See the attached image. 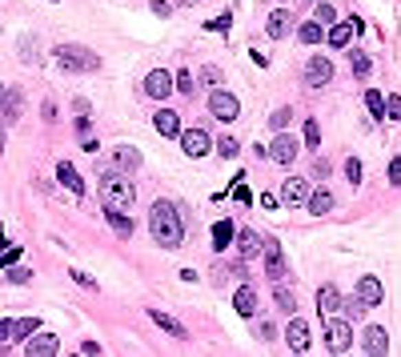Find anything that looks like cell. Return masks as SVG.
<instances>
[{
    "label": "cell",
    "instance_id": "1",
    "mask_svg": "<svg viewBox=\"0 0 401 357\" xmlns=\"http://www.w3.org/2000/svg\"><path fill=\"white\" fill-rule=\"evenodd\" d=\"M149 229H153L157 245H165V249L181 245V237H185V225H181V213L173 209V201H157V205H153V213H149Z\"/></svg>",
    "mask_w": 401,
    "mask_h": 357
},
{
    "label": "cell",
    "instance_id": "2",
    "mask_svg": "<svg viewBox=\"0 0 401 357\" xmlns=\"http://www.w3.org/2000/svg\"><path fill=\"white\" fill-rule=\"evenodd\" d=\"M100 205L124 213V209L133 205V185H129L120 173H105V177H100Z\"/></svg>",
    "mask_w": 401,
    "mask_h": 357
},
{
    "label": "cell",
    "instance_id": "3",
    "mask_svg": "<svg viewBox=\"0 0 401 357\" xmlns=\"http://www.w3.org/2000/svg\"><path fill=\"white\" fill-rule=\"evenodd\" d=\"M52 56H56V65H61L65 72H93V69H100V56L89 52V48H80V45H56L52 48Z\"/></svg>",
    "mask_w": 401,
    "mask_h": 357
},
{
    "label": "cell",
    "instance_id": "4",
    "mask_svg": "<svg viewBox=\"0 0 401 357\" xmlns=\"http://www.w3.org/2000/svg\"><path fill=\"white\" fill-rule=\"evenodd\" d=\"M325 341H329V354L341 357L349 345H354V334H349V325H345V321L329 317V321H325Z\"/></svg>",
    "mask_w": 401,
    "mask_h": 357
},
{
    "label": "cell",
    "instance_id": "5",
    "mask_svg": "<svg viewBox=\"0 0 401 357\" xmlns=\"http://www.w3.org/2000/svg\"><path fill=\"white\" fill-rule=\"evenodd\" d=\"M209 113H213L217 120H237L241 105H237L233 93H221V89H213V93H209Z\"/></svg>",
    "mask_w": 401,
    "mask_h": 357
},
{
    "label": "cell",
    "instance_id": "6",
    "mask_svg": "<svg viewBox=\"0 0 401 357\" xmlns=\"http://www.w3.org/2000/svg\"><path fill=\"white\" fill-rule=\"evenodd\" d=\"M285 341H289V349H293L297 357L309 354V341H313V334H309V321L293 317V321H289V329H285Z\"/></svg>",
    "mask_w": 401,
    "mask_h": 357
},
{
    "label": "cell",
    "instance_id": "7",
    "mask_svg": "<svg viewBox=\"0 0 401 357\" xmlns=\"http://www.w3.org/2000/svg\"><path fill=\"white\" fill-rule=\"evenodd\" d=\"M181 149H185L189 157H205V153L213 149V141H209L205 129H185V133H181Z\"/></svg>",
    "mask_w": 401,
    "mask_h": 357
},
{
    "label": "cell",
    "instance_id": "8",
    "mask_svg": "<svg viewBox=\"0 0 401 357\" xmlns=\"http://www.w3.org/2000/svg\"><path fill=\"white\" fill-rule=\"evenodd\" d=\"M144 93L153 96V100H165V96L173 93V76H169L165 69H153L144 76Z\"/></svg>",
    "mask_w": 401,
    "mask_h": 357
},
{
    "label": "cell",
    "instance_id": "9",
    "mask_svg": "<svg viewBox=\"0 0 401 357\" xmlns=\"http://www.w3.org/2000/svg\"><path fill=\"white\" fill-rule=\"evenodd\" d=\"M265 273L273 277V285H277V281H285V273H289V269H285V257H281V245H277V241H269V245H265Z\"/></svg>",
    "mask_w": 401,
    "mask_h": 357
},
{
    "label": "cell",
    "instance_id": "10",
    "mask_svg": "<svg viewBox=\"0 0 401 357\" xmlns=\"http://www.w3.org/2000/svg\"><path fill=\"white\" fill-rule=\"evenodd\" d=\"M361 345H365V354H369V357H385V354H389V337H385L381 325H369V329L361 334Z\"/></svg>",
    "mask_w": 401,
    "mask_h": 357
},
{
    "label": "cell",
    "instance_id": "11",
    "mask_svg": "<svg viewBox=\"0 0 401 357\" xmlns=\"http://www.w3.org/2000/svg\"><path fill=\"white\" fill-rule=\"evenodd\" d=\"M381 297H385V289H381L378 277H361L357 281V301L361 305H381Z\"/></svg>",
    "mask_w": 401,
    "mask_h": 357
},
{
    "label": "cell",
    "instance_id": "12",
    "mask_svg": "<svg viewBox=\"0 0 401 357\" xmlns=\"http://www.w3.org/2000/svg\"><path fill=\"white\" fill-rule=\"evenodd\" d=\"M329 76H333V65L325 61V56H313L309 61V69H305V80L313 85V89H321V85H329Z\"/></svg>",
    "mask_w": 401,
    "mask_h": 357
},
{
    "label": "cell",
    "instance_id": "13",
    "mask_svg": "<svg viewBox=\"0 0 401 357\" xmlns=\"http://www.w3.org/2000/svg\"><path fill=\"white\" fill-rule=\"evenodd\" d=\"M269 157H273L277 165H289V161L297 157V141H293V137H285V133H277V141L269 144Z\"/></svg>",
    "mask_w": 401,
    "mask_h": 357
},
{
    "label": "cell",
    "instance_id": "14",
    "mask_svg": "<svg viewBox=\"0 0 401 357\" xmlns=\"http://www.w3.org/2000/svg\"><path fill=\"white\" fill-rule=\"evenodd\" d=\"M361 28H365V24L357 21V17H354V21H345V24H333V28H329V45L333 48H345L349 41H354V32H361Z\"/></svg>",
    "mask_w": 401,
    "mask_h": 357
},
{
    "label": "cell",
    "instance_id": "15",
    "mask_svg": "<svg viewBox=\"0 0 401 357\" xmlns=\"http://www.w3.org/2000/svg\"><path fill=\"white\" fill-rule=\"evenodd\" d=\"M317 305H321V313H325V321H329V317H337V310H341V289H337V285H321V293H317Z\"/></svg>",
    "mask_w": 401,
    "mask_h": 357
},
{
    "label": "cell",
    "instance_id": "16",
    "mask_svg": "<svg viewBox=\"0 0 401 357\" xmlns=\"http://www.w3.org/2000/svg\"><path fill=\"white\" fill-rule=\"evenodd\" d=\"M61 341L52 334H41V337H28V357H56Z\"/></svg>",
    "mask_w": 401,
    "mask_h": 357
},
{
    "label": "cell",
    "instance_id": "17",
    "mask_svg": "<svg viewBox=\"0 0 401 357\" xmlns=\"http://www.w3.org/2000/svg\"><path fill=\"white\" fill-rule=\"evenodd\" d=\"M237 249H241V257L249 261V257H257V253H265V245H261V237L253 233V229H241L237 233Z\"/></svg>",
    "mask_w": 401,
    "mask_h": 357
},
{
    "label": "cell",
    "instance_id": "18",
    "mask_svg": "<svg viewBox=\"0 0 401 357\" xmlns=\"http://www.w3.org/2000/svg\"><path fill=\"white\" fill-rule=\"evenodd\" d=\"M113 165H117L120 173H137V169H141V153L129 149V144H120L117 153H113Z\"/></svg>",
    "mask_w": 401,
    "mask_h": 357
},
{
    "label": "cell",
    "instance_id": "19",
    "mask_svg": "<svg viewBox=\"0 0 401 357\" xmlns=\"http://www.w3.org/2000/svg\"><path fill=\"white\" fill-rule=\"evenodd\" d=\"M285 201H293V205H301V201H309V181L305 177H289L285 181V189H281Z\"/></svg>",
    "mask_w": 401,
    "mask_h": 357
},
{
    "label": "cell",
    "instance_id": "20",
    "mask_svg": "<svg viewBox=\"0 0 401 357\" xmlns=\"http://www.w3.org/2000/svg\"><path fill=\"white\" fill-rule=\"evenodd\" d=\"M233 310L241 313V317H253V313H257V293H253L249 285H241L237 289V297H233Z\"/></svg>",
    "mask_w": 401,
    "mask_h": 357
},
{
    "label": "cell",
    "instance_id": "21",
    "mask_svg": "<svg viewBox=\"0 0 401 357\" xmlns=\"http://www.w3.org/2000/svg\"><path fill=\"white\" fill-rule=\"evenodd\" d=\"M56 177H61V185H69L76 197H85V181H80V173H76L69 161H61V165H56Z\"/></svg>",
    "mask_w": 401,
    "mask_h": 357
},
{
    "label": "cell",
    "instance_id": "22",
    "mask_svg": "<svg viewBox=\"0 0 401 357\" xmlns=\"http://www.w3.org/2000/svg\"><path fill=\"white\" fill-rule=\"evenodd\" d=\"M305 205H309V213H313V217H325V213L333 209V193H329V189L309 193V201H305Z\"/></svg>",
    "mask_w": 401,
    "mask_h": 357
},
{
    "label": "cell",
    "instance_id": "23",
    "mask_svg": "<svg viewBox=\"0 0 401 357\" xmlns=\"http://www.w3.org/2000/svg\"><path fill=\"white\" fill-rule=\"evenodd\" d=\"M157 133H161V137H181V117L169 113V109H161V113H157Z\"/></svg>",
    "mask_w": 401,
    "mask_h": 357
},
{
    "label": "cell",
    "instance_id": "24",
    "mask_svg": "<svg viewBox=\"0 0 401 357\" xmlns=\"http://www.w3.org/2000/svg\"><path fill=\"white\" fill-rule=\"evenodd\" d=\"M21 109H24V96L17 93V89H8V93H4V113H0V120H4V125L17 120L21 117Z\"/></svg>",
    "mask_w": 401,
    "mask_h": 357
},
{
    "label": "cell",
    "instance_id": "25",
    "mask_svg": "<svg viewBox=\"0 0 401 357\" xmlns=\"http://www.w3.org/2000/svg\"><path fill=\"white\" fill-rule=\"evenodd\" d=\"M149 321H153V325H161V329H165V334H173V337H185L181 321H177V317H169V313H161V310H149Z\"/></svg>",
    "mask_w": 401,
    "mask_h": 357
},
{
    "label": "cell",
    "instance_id": "26",
    "mask_svg": "<svg viewBox=\"0 0 401 357\" xmlns=\"http://www.w3.org/2000/svg\"><path fill=\"white\" fill-rule=\"evenodd\" d=\"M289 12H285V8H277V12H273V17H269V36H273V41H281L285 32H289Z\"/></svg>",
    "mask_w": 401,
    "mask_h": 357
},
{
    "label": "cell",
    "instance_id": "27",
    "mask_svg": "<svg viewBox=\"0 0 401 357\" xmlns=\"http://www.w3.org/2000/svg\"><path fill=\"white\" fill-rule=\"evenodd\" d=\"M233 241V221H217L213 225V249H225Z\"/></svg>",
    "mask_w": 401,
    "mask_h": 357
},
{
    "label": "cell",
    "instance_id": "28",
    "mask_svg": "<svg viewBox=\"0 0 401 357\" xmlns=\"http://www.w3.org/2000/svg\"><path fill=\"white\" fill-rule=\"evenodd\" d=\"M297 36H301V45H317L325 32H321V24H317V21H305L301 28H297Z\"/></svg>",
    "mask_w": 401,
    "mask_h": 357
},
{
    "label": "cell",
    "instance_id": "29",
    "mask_svg": "<svg viewBox=\"0 0 401 357\" xmlns=\"http://www.w3.org/2000/svg\"><path fill=\"white\" fill-rule=\"evenodd\" d=\"M105 217H109V225L117 229L120 237H129V233H133V221H129L124 213H117V209H105Z\"/></svg>",
    "mask_w": 401,
    "mask_h": 357
},
{
    "label": "cell",
    "instance_id": "30",
    "mask_svg": "<svg viewBox=\"0 0 401 357\" xmlns=\"http://www.w3.org/2000/svg\"><path fill=\"white\" fill-rule=\"evenodd\" d=\"M349 61H354V72H357V76H369V69H373L369 52H361V48H354V52H349Z\"/></svg>",
    "mask_w": 401,
    "mask_h": 357
},
{
    "label": "cell",
    "instance_id": "31",
    "mask_svg": "<svg viewBox=\"0 0 401 357\" xmlns=\"http://www.w3.org/2000/svg\"><path fill=\"white\" fill-rule=\"evenodd\" d=\"M365 105H369V113H373V120H381V117H385V96H381L378 89H369V93H365Z\"/></svg>",
    "mask_w": 401,
    "mask_h": 357
},
{
    "label": "cell",
    "instance_id": "32",
    "mask_svg": "<svg viewBox=\"0 0 401 357\" xmlns=\"http://www.w3.org/2000/svg\"><path fill=\"white\" fill-rule=\"evenodd\" d=\"M273 297H277V310H281V313H293V310H297V297H293L289 289H273Z\"/></svg>",
    "mask_w": 401,
    "mask_h": 357
},
{
    "label": "cell",
    "instance_id": "33",
    "mask_svg": "<svg viewBox=\"0 0 401 357\" xmlns=\"http://www.w3.org/2000/svg\"><path fill=\"white\" fill-rule=\"evenodd\" d=\"M173 89H177V93H185V96H189V93H193V76H189V72H185V69H181V72H177V76H173Z\"/></svg>",
    "mask_w": 401,
    "mask_h": 357
},
{
    "label": "cell",
    "instance_id": "34",
    "mask_svg": "<svg viewBox=\"0 0 401 357\" xmlns=\"http://www.w3.org/2000/svg\"><path fill=\"white\" fill-rule=\"evenodd\" d=\"M36 329H41L36 317H21V321H17V337H28V334H36Z\"/></svg>",
    "mask_w": 401,
    "mask_h": 357
},
{
    "label": "cell",
    "instance_id": "35",
    "mask_svg": "<svg viewBox=\"0 0 401 357\" xmlns=\"http://www.w3.org/2000/svg\"><path fill=\"white\" fill-rule=\"evenodd\" d=\"M217 149H221V157H237V153H241L237 137H221V141H217Z\"/></svg>",
    "mask_w": 401,
    "mask_h": 357
},
{
    "label": "cell",
    "instance_id": "36",
    "mask_svg": "<svg viewBox=\"0 0 401 357\" xmlns=\"http://www.w3.org/2000/svg\"><path fill=\"white\" fill-rule=\"evenodd\" d=\"M345 177H349V185H361V161H357V157L345 161Z\"/></svg>",
    "mask_w": 401,
    "mask_h": 357
},
{
    "label": "cell",
    "instance_id": "37",
    "mask_svg": "<svg viewBox=\"0 0 401 357\" xmlns=\"http://www.w3.org/2000/svg\"><path fill=\"white\" fill-rule=\"evenodd\" d=\"M305 141H309V149L321 144V129H317V120H305Z\"/></svg>",
    "mask_w": 401,
    "mask_h": 357
},
{
    "label": "cell",
    "instance_id": "38",
    "mask_svg": "<svg viewBox=\"0 0 401 357\" xmlns=\"http://www.w3.org/2000/svg\"><path fill=\"white\" fill-rule=\"evenodd\" d=\"M337 21V8L333 4H317V24H333Z\"/></svg>",
    "mask_w": 401,
    "mask_h": 357
},
{
    "label": "cell",
    "instance_id": "39",
    "mask_svg": "<svg viewBox=\"0 0 401 357\" xmlns=\"http://www.w3.org/2000/svg\"><path fill=\"white\" fill-rule=\"evenodd\" d=\"M17 341V321H0V345Z\"/></svg>",
    "mask_w": 401,
    "mask_h": 357
},
{
    "label": "cell",
    "instance_id": "40",
    "mask_svg": "<svg viewBox=\"0 0 401 357\" xmlns=\"http://www.w3.org/2000/svg\"><path fill=\"white\" fill-rule=\"evenodd\" d=\"M385 117L401 120V96H389V100H385Z\"/></svg>",
    "mask_w": 401,
    "mask_h": 357
},
{
    "label": "cell",
    "instance_id": "41",
    "mask_svg": "<svg viewBox=\"0 0 401 357\" xmlns=\"http://www.w3.org/2000/svg\"><path fill=\"white\" fill-rule=\"evenodd\" d=\"M269 125H273V129H277V133H281L285 125H289V109H277V113H273V117H269Z\"/></svg>",
    "mask_w": 401,
    "mask_h": 357
},
{
    "label": "cell",
    "instance_id": "42",
    "mask_svg": "<svg viewBox=\"0 0 401 357\" xmlns=\"http://www.w3.org/2000/svg\"><path fill=\"white\" fill-rule=\"evenodd\" d=\"M21 261V249H4L0 253V269H8V265H17Z\"/></svg>",
    "mask_w": 401,
    "mask_h": 357
},
{
    "label": "cell",
    "instance_id": "43",
    "mask_svg": "<svg viewBox=\"0 0 401 357\" xmlns=\"http://www.w3.org/2000/svg\"><path fill=\"white\" fill-rule=\"evenodd\" d=\"M72 281H76V285H85V289H96V281L85 273V269H72Z\"/></svg>",
    "mask_w": 401,
    "mask_h": 357
},
{
    "label": "cell",
    "instance_id": "44",
    "mask_svg": "<svg viewBox=\"0 0 401 357\" xmlns=\"http://www.w3.org/2000/svg\"><path fill=\"white\" fill-rule=\"evenodd\" d=\"M233 197L241 201V205H249V201H253V193L245 189V181H237V185H233Z\"/></svg>",
    "mask_w": 401,
    "mask_h": 357
},
{
    "label": "cell",
    "instance_id": "45",
    "mask_svg": "<svg viewBox=\"0 0 401 357\" xmlns=\"http://www.w3.org/2000/svg\"><path fill=\"white\" fill-rule=\"evenodd\" d=\"M229 24H233V17H229V12H225V17H217V21L209 24V28H217V32H229Z\"/></svg>",
    "mask_w": 401,
    "mask_h": 357
},
{
    "label": "cell",
    "instance_id": "46",
    "mask_svg": "<svg viewBox=\"0 0 401 357\" xmlns=\"http://www.w3.org/2000/svg\"><path fill=\"white\" fill-rule=\"evenodd\" d=\"M205 85H209V89H213V85H221V69H213V65H209V69H205Z\"/></svg>",
    "mask_w": 401,
    "mask_h": 357
},
{
    "label": "cell",
    "instance_id": "47",
    "mask_svg": "<svg viewBox=\"0 0 401 357\" xmlns=\"http://www.w3.org/2000/svg\"><path fill=\"white\" fill-rule=\"evenodd\" d=\"M389 181H393V185H401V157L389 165Z\"/></svg>",
    "mask_w": 401,
    "mask_h": 357
},
{
    "label": "cell",
    "instance_id": "48",
    "mask_svg": "<svg viewBox=\"0 0 401 357\" xmlns=\"http://www.w3.org/2000/svg\"><path fill=\"white\" fill-rule=\"evenodd\" d=\"M8 277H12V281H21V285H24V281H28L32 273H28V269H8Z\"/></svg>",
    "mask_w": 401,
    "mask_h": 357
},
{
    "label": "cell",
    "instance_id": "49",
    "mask_svg": "<svg viewBox=\"0 0 401 357\" xmlns=\"http://www.w3.org/2000/svg\"><path fill=\"white\" fill-rule=\"evenodd\" d=\"M4 249H8V237H4V233H0V253H4Z\"/></svg>",
    "mask_w": 401,
    "mask_h": 357
},
{
    "label": "cell",
    "instance_id": "50",
    "mask_svg": "<svg viewBox=\"0 0 401 357\" xmlns=\"http://www.w3.org/2000/svg\"><path fill=\"white\" fill-rule=\"evenodd\" d=\"M0 357H8V345H0Z\"/></svg>",
    "mask_w": 401,
    "mask_h": 357
},
{
    "label": "cell",
    "instance_id": "51",
    "mask_svg": "<svg viewBox=\"0 0 401 357\" xmlns=\"http://www.w3.org/2000/svg\"><path fill=\"white\" fill-rule=\"evenodd\" d=\"M0 149H4V133H0Z\"/></svg>",
    "mask_w": 401,
    "mask_h": 357
}]
</instances>
